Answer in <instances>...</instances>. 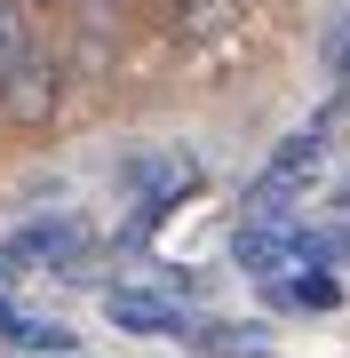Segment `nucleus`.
Returning a JSON list of instances; mask_svg holds the SVG:
<instances>
[{
	"mask_svg": "<svg viewBox=\"0 0 350 358\" xmlns=\"http://www.w3.org/2000/svg\"><path fill=\"white\" fill-rule=\"evenodd\" d=\"M104 319H112L119 334H143V343H175V350H183V334H191L199 310L175 303L168 287H128V279H112V287H104Z\"/></svg>",
	"mask_w": 350,
	"mask_h": 358,
	"instance_id": "f257e3e1",
	"label": "nucleus"
},
{
	"mask_svg": "<svg viewBox=\"0 0 350 358\" xmlns=\"http://www.w3.org/2000/svg\"><path fill=\"white\" fill-rule=\"evenodd\" d=\"M263 310L271 319H326V310H342V279L326 263H295L263 287Z\"/></svg>",
	"mask_w": 350,
	"mask_h": 358,
	"instance_id": "f03ea898",
	"label": "nucleus"
},
{
	"mask_svg": "<svg viewBox=\"0 0 350 358\" xmlns=\"http://www.w3.org/2000/svg\"><path fill=\"white\" fill-rule=\"evenodd\" d=\"M183 358H271V327H247V319H191Z\"/></svg>",
	"mask_w": 350,
	"mask_h": 358,
	"instance_id": "7ed1b4c3",
	"label": "nucleus"
},
{
	"mask_svg": "<svg viewBox=\"0 0 350 358\" xmlns=\"http://www.w3.org/2000/svg\"><path fill=\"white\" fill-rule=\"evenodd\" d=\"M231 263H239L255 287H271L279 271H295V255H286V223H255V215H247L239 239H231Z\"/></svg>",
	"mask_w": 350,
	"mask_h": 358,
	"instance_id": "20e7f679",
	"label": "nucleus"
},
{
	"mask_svg": "<svg viewBox=\"0 0 350 358\" xmlns=\"http://www.w3.org/2000/svg\"><path fill=\"white\" fill-rule=\"evenodd\" d=\"M16 358H80V343H72V327L64 319H40V310H24L8 334H0Z\"/></svg>",
	"mask_w": 350,
	"mask_h": 358,
	"instance_id": "39448f33",
	"label": "nucleus"
},
{
	"mask_svg": "<svg viewBox=\"0 0 350 358\" xmlns=\"http://www.w3.org/2000/svg\"><path fill=\"white\" fill-rule=\"evenodd\" d=\"M319 64H326V80H335V96H350V24L319 48Z\"/></svg>",
	"mask_w": 350,
	"mask_h": 358,
	"instance_id": "423d86ee",
	"label": "nucleus"
},
{
	"mask_svg": "<svg viewBox=\"0 0 350 358\" xmlns=\"http://www.w3.org/2000/svg\"><path fill=\"white\" fill-rule=\"evenodd\" d=\"M16 319H24V303H16V287H8V279H0V334H8Z\"/></svg>",
	"mask_w": 350,
	"mask_h": 358,
	"instance_id": "0eeeda50",
	"label": "nucleus"
},
{
	"mask_svg": "<svg viewBox=\"0 0 350 358\" xmlns=\"http://www.w3.org/2000/svg\"><path fill=\"white\" fill-rule=\"evenodd\" d=\"M326 207H335V223H350V167H342V183L326 192Z\"/></svg>",
	"mask_w": 350,
	"mask_h": 358,
	"instance_id": "6e6552de",
	"label": "nucleus"
}]
</instances>
